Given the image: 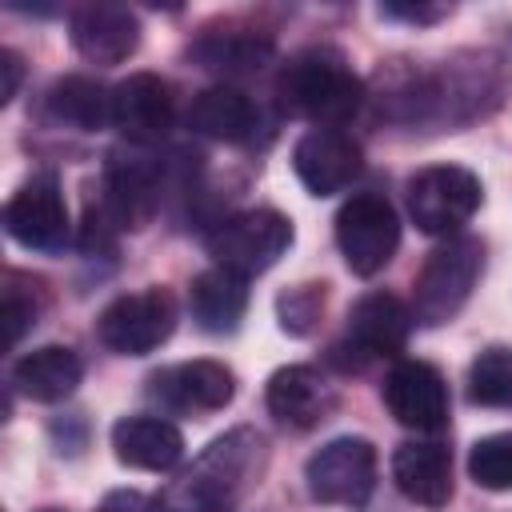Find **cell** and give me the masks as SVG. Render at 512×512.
<instances>
[{"label": "cell", "instance_id": "6da1fadb", "mask_svg": "<svg viewBox=\"0 0 512 512\" xmlns=\"http://www.w3.org/2000/svg\"><path fill=\"white\" fill-rule=\"evenodd\" d=\"M268 460L256 428H232L212 440L160 496L164 512H228L260 480Z\"/></svg>", "mask_w": 512, "mask_h": 512}, {"label": "cell", "instance_id": "7a4b0ae2", "mask_svg": "<svg viewBox=\"0 0 512 512\" xmlns=\"http://www.w3.org/2000/svg\"><path fill=\"white\" fill-rule=\"evenodd\" d=\"M276 88L284 108L312 120L316 128H340L364 100V84L352 76V68L324 48H308L292 56Z\"/></svg>", "mask_w": 512, "mask_h": 512}, {"label": "cell", "instance_id": "3957f363", "mask_svg": "<svg viewBox=\"0 0 512 512\" xmlns=\"http://www.w3.org/2000/svg\"><path fill=\"white\" fill-rule=\"evenodd\" d=\"M480 272H484V244L476 236H452L440 248H432L424 268L416 272L412 320H420L424 328L448 324L468 304Z\"/></svg>", "mask_w": 512, "mask_h": 512}, {"label": "cell", "instance_id": "277c9868", "mask_svg": "<svg viewBox=\"0 0 512 512\" xmlns=\"http://www.w3.org/2000/svg\"><path fill=\"white\" fill-rule=\"evenodd\" d=\"M484 200L476 172L460 164H428L408 180V216L428 236L460 232Z\"/></svg>", "mask_w": 512, "mask_h": 512}, {"label": "cell", "instance_id": "5b68a950", "mask_svg": "<svg viewBox=\"0 0 512 512\" xmlns=\"http://www.w3.org/2000/svg\"><path fill=\"white\" fill-rule=\"evenodd\" d=\"M292 248V220L272 208L236 212L208 236V256L216 268H228L236 276H260L268 272L284 252Z\"/></svg>", "mask_w": 512, "mask_h": 512}, {"label": "cell", "instance_id": "8992f818", "mask_svg": "<svg viewBox=\"0 0 512 512\" xmlns=\"http://www.w3.org/2000/svg\"><path fill=\"white\" fill-rule=\"evenodd\" d=\"M172 328H176V300H172L168 288L124 292L96 320L100 344L120 352V356H148V352H156L172 336Z\"/></svg>", "mask_w": 512, "mask_h": 512}, {"label": "cell", "instance_id": "52a82bcc", "mask_svg": "<svg viewBox=\"0 0 512 512\" xmlns=\"http://www.w3.org/2000/svg\"><path fill=\"white\" fill-rule=\"evenodd\" d=\"M412 332V308L392 292H368L352 304L344 340L332 348V360L340 368H364L368 360L396 356L408 344Z\"/></svg>", "mask_w": 512, "mask_h": 512}, {"label": "cell", "instance_id": "ba28073f", "mask_svg": "<svg viewBox=\"0 0 512 512\" xmlns=\"http://www.w3.org/2000/svg\"><path fill=\"white\" fill-rule=\"evenodd\" d=\"M304 480L312 500L360 508L376 488V448L364 436H336L308 456Z\"/></svg>", "mask_w": 512, "mask_h": 512}, {"label": "cell", "instance_id": "9c48e42d", "mask_svg": "<svg viewBox=\"0 0 512 512\" xmlns=\"http://www.w3.org/2000/svg\"><path fill=\"white\" fill-rule=\"evenodd\" d=\"M336 244L356 276H376L400 248V220L384 196L360 192L336 212Z\"/></svg>", "mask_w": 512, "mask_h": 512}, {"label": "cell", "instance_id": "30bf717a", "mask_svg": "<svg viewBox=\"0 0 512 512\" xmlns=\"http://www.w3.org/2000/svg\"><path fill=\"white\" fill-rule=\"evenodd\" d=\"M100 212L112 228H148L164 200V176L148 156L136 152H112L100 176Z\"/></svg>", "mask_w": 512, "mask_h": 512}, {"label": "cell", "instance_id": "8fae6325", "mask_svg": "<svg viewBox=\"0 0 512 512\" xmlns=\"http://www.w3.org/2000/svg\"><path fill=\"white\" fill-rule=\"evenodd\" d=\"M4 228L16 244L32 252H60L68 240V204L60 184L52 176L24 180L4 208Z\"/></svg>", "mask_w": 512, "mask_h": 512}, {"label": "cell", "instance_id": "7c38bea8", "mask_svg": "<svg viewBox=\"0 0 512 512\" xmlns=\"http://www.w3.org/2000/svg\"><path fill=\"white\" fill-rule=\"evenodd\" d=\"M176 100L156 72H132L112 88V128L128 144H160L172 132Z\"/></svg>", "mask_w": 512, "mask_h": 512}, {"label": "cell", "instance_id": "4fadbf2b", "mask_svg": "<svg viewBox=\"0 0 512 512\" xmlns=\"http://www.w3.org/2000/svg\"><path fill=\"white\" fill-rule=\"evenodd\" d=\"M384 404L412 432L448 428V384L428 360H400L384 380Z\"/></svg>", "mask_w": 512, "mask_h": 512}, {"label": "cell", "instance_id": "5bb4252c", "mask_svg": "<svg viewBox=\"0 0 512 512\" xmlns=\"http://www.w3.org/2000/svg\"><path fill=\"white\" fill-rule=\"evenodd\" d=\"M148 396L172 412H220L236 396V376L220 360H184L152 372Z\"/></svg>", "mask_w": 512, "mask_h": 512}, {"label": "cell", "instance_id": "9a60e30c", "mask_svg": "<svg viewBox=\"0 0 512 512\" xmlns=\"http://www.w3.org/2000/svg\"><path fill=\"white\" fill-rule=\"evenodd\" d=\"M360 144L336 128H308L292 148V168L312 196H336L360 176Z\"/></svg>", "mask_w": 512, "mask_h": 512}, {"label": "cell", "instance_id": "2e32d148", "mask_svg": "<svg viewBox=\"0 0 512 512\" xmlns=\"http://www.w3.org/2000/svg\"><path fill=\"white\" fill-rule=\"evenodd\" d=\"M72 48L88 64H124L140 48V20L124 4H80L68 20Z\"/></svg>", "mask_w": 512, "mask_h": 512}, {"label": "cell", "instance_id": "e0dca14e", "mask_svg": "<svg viewBox=\"0 0 512 512\" xmlns=\"http://www.w3.org/2000/svg\"><path fill=\"white\" fill-rule=\"evenodd\" d=\"M264 400H268V412L288 424V428H316L320 420H328V412L336 408V392L332 384L308 368V364H288V368H276L268 376V388H264Z\"/></svg>", "mask_w": 512, "mask_h": 512}, {"label": "cell", "instance_id": "ac0fdd59", "mask_svg": "<svg viewBox=\"0 0 512 512\" xmlns=\"http://www.w3.org/2000/svg\"><path fill=\"white\" fill-rule=\"evenodd\" d=\"M112 452L120 464L140 472H168L184 456V436L160 416H124L112 424Z\"/></svg>", "mask_w": 512, "mask_h": 512}, {"label": "cell", "instance_id": "d6986e66", "mask_svg": "<svg viewBox=\"0 0 512 512\" xmlns=\"http://www.w3.org/2000/svg\"><path fill=\"white\" fill-rule=\"evenodd\" d=\"M392 480L408 500L444 508L452 500V456L436 440H408L392 456Z\"/></svg>", "mask_w": 512, "mask_h": 512}, {"label": "cell", "instance_id": "ffe728a7", "mask_svg": "<svg viewBox=\"0 0 512 512\" xmlns=\"http://www.w3.org/2000/svg\"><path fill=\"white\" fill-rule=\"evenodd\" d=\"M260 124V112L256 104L232 88V84H216V88H204L192 96L188 104V128L208 136V140H224V144H244L252 140Z\"/></svg>", "mask_w": 512, "mask_h": 512}, {"label": "cell", "instance_id": "44dd1931", "mask_svg": "<svg viewBox=\"0 0 512 512\" xmlns=\"http://www.w3.org/2000/svg\"><path fill=\"white\" fill-rule=\"evenodd\" d=\"M84 376V364L72 348L64 344H44V348H32L24 352L16 364H12V384L36 400V404H56V400H68L76 392Z\"/></svg>", "mask_w": 512, "mask_h": 512}, {"label": "cell", "instance_id": "7402d4cb", "mask_svg": "<svg viewBox=\"0 0 512 512\" xmlns=\"http://www.w3.org/2000/svg\"><path fill=\"white\" fill-rule=\"evenodd\" d=\"M188 308L204 332H216V336L236 332L244 320V308H248V284H244V276H236L228 268H208L192 280Z\"/></svg>", "mask_w": 512, "mask_h": 512}, {"label": "cell", "instance_id": "603a6c76", "mask_svg": "<svg viewBox=\"0 0 512 512\" xmlns=\"http://www.w3.org/2000/svg\"><path fill=\"white\" fill-rule=\"evenodd\" d=\"M276 44L264 32H248V28H228V32H204L188 56L216 76H244V72H260L272 60Z\"/></svg>", "mask_w": 512, "mask_h": 512}, {"label": "cell", "instance_id": "cb8c5ba5", "mask_svg": "<svg viewBox=\"0 0 512 512\" xmlns=\"http://www.w3.org/2000/svg\"><path fill=\"white\" fill-rule=\"evenodd\" d=\"M44 112L60 128L96 132L112 124V92L92 76H64L44 92Z\"/></svg>", "mask_w": 512, "mask_h": 512}, {"label": "cell", "instance_id": "d4e9b609", "mask_svg": "<svg viewBox=\"0 0 512 512\" xmlns=\"http://www.w3.org/2000/svg\"><path fill=\"white\" fill-rule=\"evenodd\" d=\"M468 400L480 408H512V348L492 344L472 360Z\"/></svg>", "mask_w": 512, "mask_h": 512}, {"label": "cell", "instance_id": "484cf974", "mask_svg": "<svg viewBox=\"0 0 512 512\" xmlns=\"http://www.w3.org/2000/svg\"><path fill=\"white\" fill-rule=\"evenodd\" d=\"M468 476L488 492H508L512 488V432L476 440L468 452Z\"/></svg>", "mask_w": 512, "mask_h": 512}, {"label": "cell", "instance_id": "4316f807", "mask_svg": "<svg viewBox=\"0 0 512 512\" xmlns=\"http://www.w3.org/2000/svg\"><path fill=\"white\" fill-rule=\"evenodd\" d=\"M324 304H328V284H296L288 292L276 296V320H280V332L288 336H308L320 328V316H324Z\"/></svg>", "mask_w": 512, "mask_h": 512}, {"label": "cell", "instance_id": "83f0119b", "mask_svg": "<svg viewBox=\"0 0 512 512\" xmlns=\"http://www.w3.org/2000/svg\"><path fill=\"white\" fill-rule=\"evenodd\" d=\"M44 304L40 280L24 276V272H8L4 276V328H8V348H16L24 340V332L36 324Z\"/></svg>", "mask_w": 512, "mask_h": 512}, {"label": "cell", "instance_id": "f1b7e54d", "mask_svg": "<svg viewBox=\"0 0 512 512\" xmlns=\"http://www.w3.org/2000/svg\"><path fill=\"white\" fill-rule=\"evenodd\" d=\"M452 12V4H380V16L408 20V24H436Z\"/></svg>", "mask_w": 512, "mask_h": 512}, {"label": "cell", "instance_id": "f546056e", "mask_svg": "<svg viewBox=\"0 0 512 512\" xmlns=\"http://www.w3.org/2000/svg\"><path fill=\"white\" fill-rule=\"evenodd\" d=\"M24 80V60L12 48H0V104H12Z\"/></svg>", "mask_w": 512, "mask_h": 512}, {"label": "cell", "instance_id": "4dcf8cb0", "mask_svg": "<svg viewBox=\"0 0 512 512\" xmlns=\"http://www.w3.org/2000/svg\"><path fill=\"white\" fill-rule=\"evenodd\" d=\"M96 512H156V504L136 488H116L96 504Z\"/></svg>", "mask_w": 512, "mask_h": 512}, {"label": "cell", "instance_id": "1f68e13d", "mask_svg": "<svg viewBox=\"0 0 512 512\" xmlns=\"http://www.w3.org/2000/svg\"><path fill=\"white\" fill-rule=\"evenodd\" d=\"M40 512H60V508H40Z\"/></svg>", "mask_w": 512, "mask_h": 512}]
</instances>
